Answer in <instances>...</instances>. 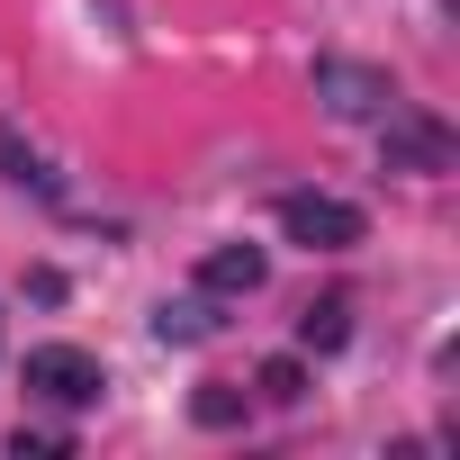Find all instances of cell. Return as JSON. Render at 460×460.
I'll return each mask as SVG.
<instances>
[{
	"mask_svg": "<svg viewBox=\"0 0 460 460\" xmlns=\"http://www.w3.org/2000/svg\"><path fill=\"white\" fill-rule=\"evenodd\" d=\"M316 100H325V118H343V127H379V118L397 109V82H388L379 64L325 55V64H316Z\"/></svg>",
	"mask_w": 460,
	"mask_h": 460,
	"instance_id": "obj_1",
	"label": "cell"
},
{
	"mask_svg": "<svg viewBox=\"0 0 460 460\" xmlns=\"http://www.w3.org/2000/svg\"><path fill=\"white\" fill-rule=\"evenodd\" d=\"M280 235L307 244V253H352L361 244V208L334 199V190H289L280 199Z\"/></svg>",
	"mask_w": 460,
	"mask_h": 460,
	"instance_id": "obj_2",
	"label": "cell"
},
{
	"mask_svg": "<svg viewBox=\"0 0 460 460\" xmlns=\"http://www.w3.org/2000/svg\"><path fill=\"white\" fill-rule=\"evenodd\" d=\"M109 379H100V361L91 352H73V343H46V352H28V397H46V406H91Z\"/></svg>",
	"mask_w": 460,
	"mask_h": 460,
	"instance_id": "obj_3",
	"label": "cell"
},
{
	"mask_svg": "<svg viewBox=\"0 0 460 460\" xmlns=\"http://www.w3.org/2000/svg\"><path fill=\"white\" fill-rule=\"evenodd\" d=\"M388 172H451V127L424 109H388Z\"/></svg>",
	"mask_w": 460,
	"mask_h": 460,
	"instance_id": "obj_4",
	"label": "cell"
},
{
	"mask_svg": "<svg viewBox=\"0 0 460 460\" xmlns=\"http://www.w3.org/2000/svg\"><path fill=\"white\" fill-rule=\"evenodd\" d=\"M262 271H271L262 244H208V253H199V289H208V298H253Z\"/></svg>",
	"mask_w": 460,
	"mask_h": 460,
	"instance_id": "obj_5",
	"label": "cell"
},
{
	"mask_svg": "<svg viewBox=\"0 0 460 460\" xmlns=\"http://www.w3.org/2000/svg\"><path fill=\"white\" fill-rule=\"evenodd\" d=\"M298 343H307V352H343V343H352V298H307Z\"/></svg>",
	"mask_w": 460,
	"mask_h": 460,
	"instance_id": "obj_6",
	"label": "cell"
},
{
	"mask_svg": "<svg viewBox=\"0 0 460 460\" xmlns=\"http://www.w3.org/2000/svg\"><path fill=\"white\" fill-rule=\"evenodd\" d=\"M154 334H163V343H199V334H217V316H208V298H172V307L154 316Z\"/></svg>",
	"mask_w": 460,
	"mask_h": 460,
	"instance_id": "obj_7",
	"label": "cell"
},
{
	"mask_svg": "<svg viewBox=\"0 0 460 460\" xmlns=\"http://www.w3.org/2000/svg\"><path fill=\"white\" fill-rule=\"evenodd\" d=\"M0 163H10V181H19V190H55V172L37 163V145H19V127H10V118H0Z\"/></svg>",
	"mask_w": 460,
	"mask_h": 460,
	"instance_id": "obj_8",
	"label": "cell"
},
{
	"mask_svg": "<svg viewBox=\"0 0 460 460\" xmlns=\"http://www.w3.org/2000/svg\"><path fill=\"white\" fill-rule=\"evenodd\" d=\"M253 388H262L271 406H298V397H307V370H298V361L280 352V361H262V370H253Z\"/></svg>",
	"mask_w": 460,
	"mask_h": 460,
	"instance_id": "obj_9",
	"label": "cell"
},
{
	"mask_svg": "<svg viewBox=\"0 0 460 460\" xmlns=\"http://www.w3.org/2000/svg\"><path fill=\"white\" fill-rule=\"evenodd\" d=\"M190 415H199V424H244V397L226 388V379H208V388L190 397Z\"/></svg>",
	"mask_w": 460,
	"mask_h": 460,
	"instance_id": "obj_10",
	"label": "cell"
}]
</instances>
